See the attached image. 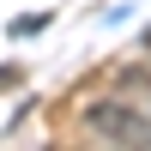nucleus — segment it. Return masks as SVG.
<instances>
[{
	"label": "nucleus",
	"instance_id": "1",
	"mask_svg": "<svg viewBox=\"0 0 151 151\" xmlns=\"http://www.w3.org/2000/svg\"><path fill=\"white\" fill-rule=\"evenodd\" d=\"M85 127L103 133V139H115V145H151V109L139 97L115 91V97H103V103L85 109Z\"/></svg>",
	"mask_w": 151,
	"mask_h": 151
}]
</instances>
